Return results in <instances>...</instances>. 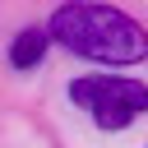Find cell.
<instances>
[{
    "instance_id": "obj_1",
    "label": "cell",
    "mask_w": 148,
    "mask_h": 148,
    "mask_svg": "<svg viewBox=\"0 0 148 148\" xmlns=\"http://www.w3.org/2000/svg\"><path fill=\"white\" fill-rule=\"evenodd\" d=\"M51 37L69 46L74 56L102 60V65H139L148 56V32L125 9L97 5V0H69L51 14Z\"/></svg>"
},
{
    "instance_id": "obj_2",
    "label": "cell",
    "mask_w": 148,
    "mask_h": 148,
    "mask_svg": "<svg viewBox=\"0 0 148 148\" xmlns=\"http://www.w3.org/2000/svg\"><path fill=\"white\" fill-rule=\"evenodd\" d=\"M69 102H79L97 130H130L148 111V83L125 74H92L69 83Z\"/></svg>"
},
{
    "instance_id": "obj_3",
    "label": "cell",
    "mask_w": 148,
    "mask_h": 148,
    "mask_svg": "<svg viewBox=\"0 0 148 148\" xmlns=\"http://www.w3.org/2000/svg\"><path fill=\"white\" fill-rule=\"evenodd\" d=\"M51 42H56L51 28H23V32L14 37V46H9V65H14V69H32V65H42V56H46Z\"/></svg>"
}]
</instances>
